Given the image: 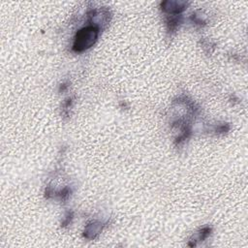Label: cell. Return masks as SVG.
I'll return each mask as SVG.
<instances>
[{
	"mask_svg": "<svg viewBox=\"0 0 248 248\" xmlns=\"http://www.w3.org/2000/svg\"><path fill=\"white\" fill-rule=\"evenodd\" d=\"M98 29L94 26H89L79 30L77 34L74 49L76 51H81L86 48H89L97 40Z\"/></svg>",
	"mask_w": 248,
	"mask_h": 248,
	"instance_id": "6da1fadb",
	"label": "cell"
}]
</instances>
